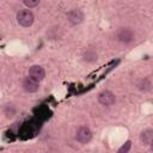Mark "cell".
I'll list each match as a JSON object with an SVG mask.
<instances>
[{
	"label": "cell",
	"instance_id": "cell-1",
	"mask_svg": "<svg viewBox=\"0 0 153 153\" xmlns=\"http://www.w3.org/2000/svg\"><path fill=\"white\" fill-rule=\"evenodd\" d=\"M35 18H33V14L31 11L29 10H20L18 13H17V22L20 26L23 27H29L32 25Z\"/></svg>",
	"mask_w": 153,
	"mask_h": 153
},
{
	"label": "cell",
	"instance_id": "cell-2",
	"mask_svg": "<svg viewBox=\"0 0 153 153\" xmlns=\"http://www.w3.org/2000/svg\"><path fill=\"white\" fill-rule=\"evenodd\" d=\"M75 137H76V140H78L80 143H87V142H90L91 139H92V131L90 130L88 127L82 126V127H80V128L76 130Z\"/></svg>",
	"mask_w": 153,
	"mask_h": 153
},
{
	"label": "cell",
	"instance_id": "cell-3",
	"mask_svg": "<svg viewBox=\"0 0 153 153\" xmlns=\"http://www.w3.org/2000/svg\"><path fill=\"white\" fill-rule=\"evenodd\" d=\"M67 19H68V22L71 24L78 25L84 20V13L79 8H73L67 13Z\"/></svg>",
	"mask_w": 153,
	"mask_h": 153
},
{
	"label": "cell",
	"instance_id": "cell-4",
	"mask_svg": "<svg viewBox=\"0 0 153 153\" xmlns=\"http://www.w3.org/2000/svg\"><path fill=\"white\" fill-rule=\"evenodd\" d=\"M116 37L120 42L122 43H129L133 41L134 38V32L130 30V29H127V27H121L117 33H116Z\"/></svg>",
	"mask_w": 153,
	"mask_h": 153
},
{
	"label": "cell",
	"instance_id": "cell-5",
	"mask_svg": "<svg viewBox=\"0 0 153 153\" xmlns=\"http://www.w3.org/2000/svg\"><path fill=\"white\" fill-rule=\"evenodd\" d=\"M116 98H115V94L111 92V91H103L99 93L98 96V102L102 104V105H105V106H110L115 103Z\"/></svg>",
	"mask_w": 153,
	"mask_h": 153
},
{
	"label": "cell",
	"instance_id": "cell-6",
	"mask_svg": "<svg viewBox=\"0 0 153 153\" xmlns=\"http://www.w3.org/2000/svg\"><path fill=\"white\" fill-rule=\"evenodd\" d=\"M29 75H30V78H32L33 80H36V81L39 82L41 80L44 79V76H45V71H44L43 67H41V66H38V65H35V66L30 67V69H29Z\"/></svg>",
	"mask_w": 153,
	"mask_h": 153
},
{
	"label": "cell",
	"instance_id": "cell-7",
	"mask_svg": "<svg viewBox=\"0 0 153 153\" xmlns=\"http://www.w3.org/2000/svg\"><path fill=\"white\" fill-rule=\"evenodd\" d=\"M23 88H24L26 92L32 93V92L38 91L39 84H38V81H36V80H33L32 78L27 76V78H25V79L23 80Z\"/></svg>",
	"mask_w": 153,
	"mask_h": 153
},
{
	"label": "cell",
	"instance_id": "cell-8",
	"mask_svg": "<svg viewBox=\"0 0 153 153\" xmlns=\"http://www.w3.org/2000/svg\"><path fill=\"white\" fill-rule=\"evenodd\" d=\"M141 141L145 145H151L153 141V130L152 129H146L141 133Z\"/></svg>",
	"mask_w": 153,
	"mask_h": 153
},
{
	"label": "cell",
	"instance_id": "cell-9",
	"mask_svg": "<svg viewBox=\"0 0 153 153\" xmlns=\"http://www.w3.org/2000/svg\"><path fill=\"white\" fill-rule=\"evenodd\" d=\"M84 59L88 62H93L97 60V54L93 51V50H87L85 54H84Z\"/></svg>",
	"mask_w": 153,
	"mask_h": 153
},
{
	"label": "cell",
	"instance_id": "cell-10",
	"mask_svg": "<svg viewBox=\"0 0 153 153\" xmlns=\"http://www.w3.org/2000/svg\"><path fill=\"white\" fill-rule=\"evenodd\" d=\"M130 147H131V142L130 141H127L123 146L120 147V149L117 151V153H128L129 149H130Z\"/></svg>",
	"mask_w": 153,
	"mask_h": 153
},
{
	"label": "cell",
	"instance_id": "cell-11",
	"mask_svg": "<svg viewBox=\"0 0 153 153\" xmlns=\"http://www.w3.org/2000/svg\"><path fill=\"white\" fill-rule=\"evenodd\" d=\"M24 5L27 6L29 8H32L39 5V0H24Z\"/></svg>",
	"mask_w": 153,
	"mask_h": 153
},
{
	"label": "cell",
	"instance_id": "cell-12",
	"mask_svg": "<svg viewBox=\"0 0 153 153\" xmlns=\"http://www.w3.org/2000/svg\"><path fill=\"white\" fill-rule=\"evenodd\" d=\"M149 86H151V82H149L147 79L142 80V82L140 84V88H141V90H143V91H147V90L149 88Z\"/></svg>",
	"mask_w": 153,
	"mask_h": 153
},
{
	"label": "cell",
	"instance_id": "cell-13",
	"mask_svg": "<svg viewBox=\"0 0 153 153\" xmlns=\"http://www.w3.org/2000/svg\"><path fill=\"white\" fill-rule=\"evenodd\" d=\"M5 115H6V117H12L14 115V109L12 106H7L5 109Z\"/></svg>",
	"mask_w": 153,
	"mask_h": 153
}]
</instances>
